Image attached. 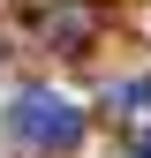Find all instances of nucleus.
Here are the masks:
<instances>
[{"label": "nucleus", "instance_id": "obj_1", "mask_svg": "<svg viewBox=\"0 0 151 158\" xmlns=\"http://www.w3.org/2000/svg\"><path fill=\"white\" fill-rule=\"evenodd\" d=\"M8 121H15V135L30 151H76L83 143V106H68L61 90H23Z\"/></svg>", "mask_w": 151, "mask_h": 158}, {"label": "nucleus", "instance_id": "obj_3", "mask_svg": "<svg viewBox=\"0 0 151 158\" xmlns=\"http://www.w3.org/2000/svg\"><path fill=\"white\" fill-rule=\"evenodd\" d=\"M136 158H151V128H144V135H136Z\"/></svg>", "mask_w": 151, "mask_h": 158}, {"label": "nucleus", "instance_id": "obj_2", "mask_svg": "<svg viewBox=\"0 0 151 158\" xmlns=\"http://www.w3.org/2000/svg\"><path fill=\"white\" fill-rule=\"evenodd\" d=\"M113 98H121L128 113H144V106H151V75H136V83H121V90H113Z\"/></svg>", "mask_w": 151, "mask_h": 158}]
</instances>
